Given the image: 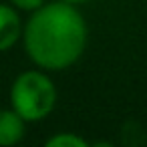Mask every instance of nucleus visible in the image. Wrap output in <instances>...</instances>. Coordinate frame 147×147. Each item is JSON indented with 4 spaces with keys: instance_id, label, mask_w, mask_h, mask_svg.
<instances>
[{
    "instance_id": "f257e3e1",
    "label": "nucleus",
    "mask_w": 147,
    "mask_h": 147,
    "mask_svg": "<svg viewBox=\"0 0 147 147\" xmlns=\"http://www.w3.org/2000/svg\"><path fill=\"white\" fill-rule=\"evenodd\" d=\"M87 22L77 4L55 0L30 12L22 30L26 57L42 71L73 67L87 47Z\"/></svg>"
},
{
    "instance_id": "f03ea898",
    "label": "nucleus",
    "mask_w": 147,
    "mask_h": 147,
    "mask_svg": "<svg viewBox=\"0 0 147 147\" xmlns=\"http://www.w3.org/2000/svg\"><path fill=\"white\" fill-rule=\"evenodd\" d=\"M57 105V87L47 71L30 69L20 73L10 87V107L26 121L38 123L47 119Z\"/></svg>"
},
{
    "instance_id": "7ed1b4c3",
    "label": "nucleus",
    "mask_w": 147,
    "mask_h": 147,
    "mask_svg": "<svg viewBox=\"0 0 147 147\" xmlns=\"http://www.w3.org/2000/svg\"><path fill=\"white\" fill-rule=\"evenodd\" d=\"M22 22L12 4H0V53L10 51L22 38Z\"/></svg>"
},
{
    "instance_id": "20e7f679",
    "label": "nucleus",
    "mask_w": 147,
    "mask_h": 147,
    "mask_svg": "<svg viewBox=\"0 0 147 147\" xmlns=\"http://www.w3.org/2000/svg\"><path fill=\"white\" fill-rule=\"evenodd\" d=\"M26 133V121L10 107L0 111V147H10L22 141Z\"/></svg>"
},
{
    "instance_id": "39448f33",
    "label": "nucleus",
    "mask_w": 147,
    "mask_h": 147,
    "mask_svg": "<svg viewBox=\"0 0 147 147\" xmlns=\"http://www.w3.org/2000/svg\"><path fill=\"white\" fill-rule=\"evenodd\" d=\"M45 145L47 147H89V141L73 131H65V133H55L53 137H49Z\"/></svg>"
},
{
    "instance_id": "423d86ee",
    "label": "nucleus",
    "mask_w": 147,
    "mask_h": 147,
    "mask_svg": "<svg viewBox=\"0 0 147 147\" xmlns=\"http://www.w3.org/2000/svg\"><path fill=\"white\" fill-rule=\"evenodd\" d=\"M10 4L18 10H26V12H34L38 10L42 4H47V0H10Z\"/></svg>"
},
{
    "instance_id": "0eeeda50",
    "label": "nucleus",
    "mask_w": 147,
    "mask_h": 147,
    "mask_svg": "<svg viewBox=\"0 0 147 147\" xmlns=\"http://www.w3.org/2000/svg\"><path fill=\"white\" fill-rule=\"evenodd\" d=\"M63 2H71V4H83V2H89V0H63Z\"/></svg>"
}]
</instances>
